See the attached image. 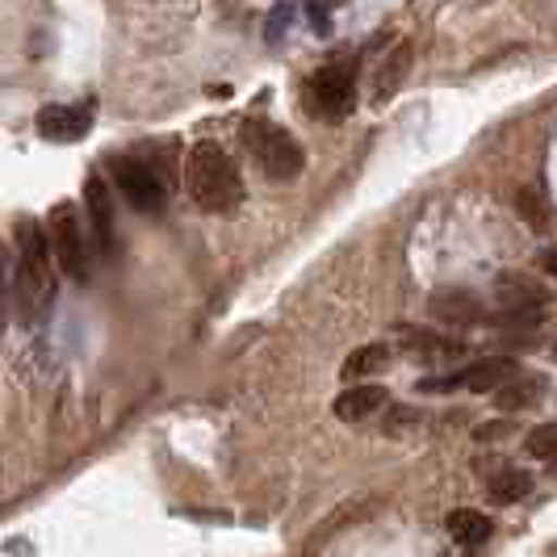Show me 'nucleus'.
<instances>
[{
    "label": "nucleus",
    "instance_id": "nucleus-1",
    "mask_svg": "<svg viewBox=\"0 0 557 557\" xmlns=\"http://www.w3.org/2000/svg\"><path fill=\"white\" fill-rule=\"evenodd\" d=\"M13 248H17V273H13V294H17V314L22 323L34 327L51 298H55V248H51V231L38 223L34 214H17L13 223Z\"/></svg>",
    "mask_w": 557,
    "mask_h": 557
},
{
    "label": "nucleus",
    "instance_id": "nucleus-2",
    "mask_svg": "<svg viewBox=\"0 0 557 557\" xmlns=\"http://www.w3.org/2000/svg\"><path fill=\"white\" fill-rule=\"evenodd\" d=\"M185 194L201 214H235L244 201V176L219 143L201 139L185 156Z\"/></svg>",
    "mask_w": 557,
    "mask_h": 557
},
{
    "label": "nucleus",
    "instance_id": "nucleus-3",
    "mask_svg": "<svg viewBox=\"0 0 557 557\" xmlns=\"http://www.w3.org/2000/svg\"><path fill=\"white\" fill-rule=\"evenodd\" d=\"M239 139H244L248 156L256 160V168H260L269 181H298V176H302L307 151H302V143L294 139L285 126L264 122V117H251V122H244Z\"/></svg>",
    "mask_w": 557,
    "mask_h": 557
},
{
    "label": "nucleus",
    "instance_id": "nucleus-4",
    "mask_svg": "<svg viewBox=\"0 0 557 557\" xmlns=\"http://www.w3.org/2000/svg\"><path fill=\"white\" fill-rule=\"evenodd\" d=\"M302 106L310 117L323 122H344L357 110V63L352 59H332L323 63L307 84H302Z\"/></svg>",
    "mask_w": 557,
    "mask_h": 557
},
{
    "label": "nucleus",
    "instance_id": "nucleus-5",
    "mask_svg": "<svg viewBox=\"0 0 557 557\" xmlns=\"http://www.w3.org/2000/svg\"><path fill=\"white\" fill-rule=\"evenodd\" d=\"M113 185H117L122 201H131V210H139V214H164L168 210V181L151 160L117 156L113 160Z\"/></svg>",
    "mask_w": 557,
    "mask_h": 557
},
{
    "label": "nucleus",
    "instance_id": "nucleus-6",
    "mask_svg": "<svg viewBox=\"0 0 557 557\" xmlns=\"http://www.w3.org/2000/svg\"><path fill=\"white\" fill-rule=\"evenodd\" d=\"M47 231H51V248H55L59 269L72 281H88L92 273V248H88V235L81 226V210L72 201H59L47 219Z\"/></svg>",
    "mask_w": 557,
    "mask_h": 557
},
{
    "label": "nucleus",
    "instance_id": "nucleus-7",
    "mask_svg": "<svg viewBox=\"0 0 557 557\" xmlns=\"http://www.w3.org/2000/svg\"><path fill=\"white\" fill-rule=\"evenodd\" d=\"M511 377H520V369L511 357H486V361H474L448 377H423L416 391L419 394H445V391H470V394H499Z\"/></svg>",
    "mask_w": 557,
    "mask_h": 557
},
{
    "label": "nucleus",
    "instance_id": "nucleus-8",
    "mask_svg": "<svg viewBox=\"0 0 557 557\" xmlns=\"http://www.w3.org/2000/svg\"><path fill=\"white\" fill-rule=\"evenodd\" d=\"M92 122H97V110H92V106H67V101L42 106V110H38V117H34L38 135H42V139H51V143H81V139H88Z\"/></svg>",
    "mask_w": 557,
    "mask_h": 557
},
{
    "label": "nucleus",
    "instance_id": "nucleus-9",
    "mask_svg": "<svg viewBox=\"0 0 557 557\" xmlns=\"http://www.w3.org/2000/svg\"><path fill=\"white\" fill-rule=\"evenodd\" d=\"M491 302L499 310H511L516 319H524V310L541 314V307L549 302V289L536 277H524V273H499L491 281Z\"/></svg>",
    "mask_w": 557,
    "mask_h": 557
},
{
    "label": "nucleus",
    "instance_id": "nucleus-10",
    "mask_svg": "<svg viewBox=\"0 0 557 557\" xmlns=\"http://www.w3.org/2000/svg\"><path fill=\"white\" fill-rule=\"evenodd\" d=\"M84 210H88V223H92V244L101 256H113V194L101 176H88L84 185Z\"/></svg>",
    "mask_w": 557,
    "mask_h": 557
},
{
    "label": "nucleus",
    "instance_id": "nucleus-11",
    "mask_svg": "<svg viewBox=\"0 0 557 557\" xmlns=\"http://www.w3.org/2000/svg\"><path fill=\"white\" fill-rule=\"evenodd\" d=\"M398 344L403 352H411L428 364H448L457 357H466V344L457 335H441V332H423V327H403L398 332Z\"/></svg>",
    "mask_w": 557,
    "mask_h": 557
},
{
    "label": "nucleus",
    "instance_id": "nucleus-12",
    "mask_svg": "<svg viewBox=\"0 0 557 557\" xmlns=\"http://www.w3.org/2000/svg\"><path fill=\"white\" fill-rule=\"evenodd\" d=\"M428 310H432L441 323H448V327H474V323L486 319L478 294H470V289H436Z\"/></svg>",
    "mask_w": 557,
    "mask_h": 557
},
{
    "label": "nucleus",
    "instance_id": "nucleus-13",
    "mask_svg": "<svg viewBox=\"0 0 557 557\" xmlns=\"http://www.w3.org/2000/svg\"><path fill=\"white\" fill-rule=\"evenodd\" d=\"M391 403V391L386 386H348V391L335 398V419H344V423H361V419L377 416L382 407Z\"/></svg>",
    "mask_w": 557,
    "mask_h": 557
},
{
    "label": "nucleus",
    "instance_id": "nucleus-14",
    "mask_svg": "<svg viewBox=\"0 0 557 557\" xmlns=\"http://www.w3.org/2000/svg\"><path fill=\"white\" fill-rule=\"evenodd\" d=\"M545 391H549V382H545L541 373H520V377H511V382L495 394V407H499V411H529V407H536V403L545 398Z\"/></svg>",
    "mask_w": 557,
    "mask_h": 557
},
{
    "label": "nucleus",
    "instance_id": "nucleus-15",
    "mask_svg": "<svg viewBox=\"0 0 557 557\" xmlns=\"http://www.w3.org/2000/svg\"><path fill=\"white\" fill-rule=\"evenodd\" d=\"M448 536L457 541V545H466V549H478V545H486L495 529H491V520L482 516V511H470V507H461V511H448L445 520Z\"/></svg>",
    "mask_w": 557,
    "mask_h": 557
},
{
    "label": "nucleus",
    "instance_id": "nucleus-16",
    "mask_svg": "<svg viewBox=\"0 0 557 557\" xmlns=\"http://www.w3.org/2000/svg\"><path fill=\"white\" fill-rule=\"evenodd\" d=\"M391 364V344H361L357 352H348L339 364V377L344 382H361L369 373H382Z\"/></svg>",
    "mask_w": 557,
    "mask_h": 557
},
{
    "label": "nucleus",
    "instance_id": "nucleus-17",
    "mask_svg": "<svg viewBox=\"0 0 557 557\" xmlns=\"http://www.w3.org/2000/svg\"><path fill=\"white\" fill-rule=\"evenodd\" d=\"M407 72H411V42H398V47L391 51V59L382 63V72H377V84H373L377 101H386L391 92H398V84L407 81Z\"/></svg>",
    "mask_w": 557,
    "mask_h": 557
},
{
    "label": "nucleus",
    "instance_id": "nucleus-18",
    "mask_svg": "<svg viewBox=\"0 0 557 557\" xmlns=\"http://www.w3.org/2000/svg\"><path fill=\"white\" fill-rule=\"evenodd\" d=\"M486 491H491L495 503H520L532 491V474L520 470V466H503L499 474L486 482Z\"/></svg>",
    "mask_w": 557,
    "mask_h": 557
},
{
    "label": "nucleus",
    "instance_id": "nucleus-19",
    "mask_svg": "<svg viewBox=\"0 0 557 557\" xmlns=\"http://www.w3.org/2000/svg\"><path fill=\"white\" fill-rule=\"evenodd\" d=\"M524 453L536 461H554L557 457V423H541L524 436Z\"/></svg>",
    "mask_w": 557,
    "mask_h": 557
},
{
    "label": "nucleus",
    "instance_id": "nucleus-20",
    "mask_svg": "<svg viewBox=\"0 0 557 557\" xmlns=\"http://www.w3.org/2000/svg\"><path fill=\"white\" fill-rule=\"evenodd\" d=\"M13 273H17L13 251H9V244L0 239V332H4V323H9V307H13Z\"/></svg>",
    "mask_w": 557,
    "mask_h": 557
},
{
    "label": "nucleus",
    "instance_id": "nucleus-21",
    "mask_svg": "<svg viewBox=\"0 0 557 557\" xmlns=\"http://www.w3.org/2000/svg\"><path fill=\"white\" fill-rule=\"evenodd\" d=\"M416 419H419V411H394V416L386 419V432H391V436H398V432H403L407 423H416Z\"/></svg>",
    "mask_w": 557,
    "mask_h": 557
},
{
    "label": "nucleus",
    "instance_id": "nucleus-22",
    "mask_svg": "<svg viewBox=\"0 0 557 557\" xmlns=\"http://www.w3.org/2000/svg\"><path fill=\"white\" fill-rule=\"evenodd\" d=\"M503 432H511V423H482L478 441H503Z\"/></svg>",
    "mask_w": 557,
    "mask_h": 557
},
{
    "label": "nucleus",
    "instance_id": "nucleus-23",
    "mask_svg": "<svg viewBox=\"0 0 557 557\" xmlns=\"http://www.w3.org/2000/svg\"><path fill=\"white\" fill-rule=\"evenodd\" d=\"M541 269H545V273H549V277L557 281V248H545V251H541Z\"/></svg>",
    "mask_w": 557,
    "mask_h": 557
},
{
    "label": "nucleus",
    "instance_id": "nucleus-24",
    "mask_svg": "<svg viewBox=\"0 0 557 557\" xmlns=\"http://www.w3.org/2000/svg\"><path fill=\"white\" fill-rule=\"evenodd\" d=\"M310 22L319 29H327V13H323V9H310Z\"/></svg>",
    "mask_w": 557,
    "mask_h": 557
},
{
    "label": "nucleus",
    "instance_id": "nucleus-25",
    "mask_svg": "<svg viewBox=\"0 0 557 557\" xmlns=\"http://www.w3.org/2000/svg\"><path fill=\"white\" fill-rule=\"evenodd\" d=\"M549 466H554V474H557V457H554V461H549Z\"/></svg>",
    "mask_w": 557,
    "mask_h": 557
},
{
    "label": "nucleus",
    "instance_id": "nucleus-26",
    "mask_svg": "<svg viewBox=\"0 0 557 557\" xmlns=\"http://www.w3.org/2000/svg\"><path fill=\"white\" fill-rule=\"evenodd\" d=\"M554 361H557V344H554Z\"/></svg>",
    "mask_w": 557,
    "mask_h": 557
}]
</instances>
